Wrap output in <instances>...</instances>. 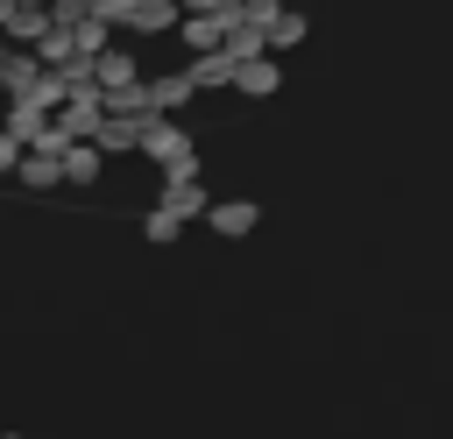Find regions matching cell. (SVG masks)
I'll return each instance as SVG.
<instances>
[{
    "mask_svg": "<svg viewBox=\"0 0 453 439\" xmlns=\"http://www.w3.org/2000/svg\"><path fill=\"white\" fill-rule=\"evenodd\" d=\"M142 163H156L163 177H198V170H205V163H198L191 127H177L170 113H156V120H149V135H142Z\"/></svg>",
    "mask_w": 453,
    "mask_h": 439,
    "instance_id": "obj_1",
    "label": "cell"
},
{
    "mask_svg": "<svg viewBox=\"0 0 453 439\" xmlns=\"http://www.w3.org/2000/svg\"><path fill=\"white\" fill-rule=\"evenodd\" d=\"M0 42H7V35H0ZM42 78H50V57H42V50H28V42H7V50H0V92H7V99L35 92Z\"/></svg>",
    "mask_w": 453,
    "mask_h": 439,
    "instance_id": "obj_2",
    "label": "cell"
},
{
    "mask_svg": "<svg viewBox=\"0 0 453 439\" xmlns=\"http://www.w3.org/2000/svg\"><path fill=\"white\" fill-rule=\"evenodd\" d=\"M205 227H212L219 241H248V234L262 227V205H255V198H212Z\"/></svg>",
    "mask_w": 453,
    "mask_h": 439,
    "instance_id": "obj_3",
    "label": "cell"
},
{
    "mask_svg": "<svg viewBox=\"0 0 453 439\" xmlns=\"http://www.w3.org/2000/svg\"><path fill=\"white\" fill-rule=\"evenodd\" d=\"M177 21H184L177 0H127V14H120L127 35H177Z\"/></svg>",
    "mask_w": 453,
    "mask_h": 439,
    "instance_id": "obj_4",
    "label": "cell"
},
{
    "mask_svg": "<svg viewBox=\"0 0 453 439\" xmlns=\"http://www.w3.org/2000/svg\"><path fill=\"white\" fill-rule=\"evenodd\" d=\"M184 71L198 78V92H226V85L241 78V57L219 42V50H198V57H184Z\"/></svg>",
    "mask_w": 453,
    "mask_h": 439,
    "instance_id": "obj_5",
    "label": "cell"
},
{
    "mask_svg": "<svg viewBox=\"0 0 453 439\" xmlns=\"http://www.w3.org/2000/svg\"><path fill=\"white\" fill-rule=\"evenodd\" d=\"M226 28H234V14H184V21H177V50H184V57L219 50V42H226Z\"/></svg>",
    "mask_w": 453,
    "mask_h": 439,
    "instance_id": "obj_6",
    "label": "cell"
},
{
    "mask_svg": "<svg viewBox=\"0 0 453 439\" xmlns=\"http://www.w3.org/2000/svg\"><path fill=\"white\" fill-rule=\"evenodd\" d=\"M106 163H113V156H106L99 142H71V149H64V184H71V191H92V184L106 177Z\"/></svg>",
    "mask_w": 453,
    "mask_h": 439,
    "instance_id": "obj_7",
    "label": "cell"
},
{
    "mask_svg": "<svg viewBox=\"0 0 453 439\" xmlns=\"http://www.w3.org/2000/svg\"><path fill=\"white\" fill-rule=\"evenodd\" d=\"M234 92H241V99H276V92H283V64H276V50H269V57H248L241 78H234Z\"/></svg>",
    "mask_w": 453,
    "mask_h": 439,
    "instance_id": "obj_8",
    "label": "cell"
},
{
    "mask_svg": "<svg viewBox=\"0 0 453 439\" xmlns=\"http://www.w3.org/2000/svg\"><path fill=\"white\" fill-rule=\"evenodd\" d=\"M142 135H149V120H134V113H106L92 142H99L106 156H142Z\"/></svg>",
    "mask_w": 453,
    "mask_h": 439,
    "instance_id": "obj_9",
    "label": "cell"
},
{
    "mask_svg": "<svg viewBox=\"0 0 453 439\" xmlns=\"http://www.w3.org/2000/svg\"><path fill=\"white\" fill-rule=\"evenodd\" d=\"M14 184L21 191H57L64 184V149H28L21 170H14Z\"/></svg>",
    "mask_w": 453,
    "mask_h": 439,
    "instance_id": "obj_10",
    "label": "cell"
},
{
    "mask_svg": "<svg viewBox=\"0 0 453 439\" xmlns=\"http://www.w3.org/2000/svg\"><path fill=\"white\" fill-rule=\"evenodd\" d=\"M149 99H156V113H184V106L198 99V78H191V71H156V78H149Z\"/></svg>",
    "mask_w": 453,
    "mask_h": 439,
    "instance_id": "obj_11",
    "label": "cell"
},
{
    "mask_svg": "<svg viewBox=\"0 0 453 439\" xmlns=\"http://www.w3.org/2000/svg\"><path fill=\"white\" fill-rule=\"evenodd\" d=\"M163 205H170L177 220H205V212H212V191H205L198 177H163Z\"/></svg>",
    "mask_w": 453,
    "mask_h": 439,
    "instance_id": "obj_12",
    "label": "cell"
},
{
    "mask_svg": "<svg viewBox=\"0 0 453 439\" xmlns=\"http://www.w3.org/2000/svg\"><path fill=\"white\" fill-rule=\"evenodd\" d=\"M99 85H106V92H120V85H142V57L106 42V50H99Z\"/></svg>",
    "mask_w": 453,
    "mask_h": 439,
    "instance_id": "obj_13",
    "label": "cell"
},
{
    "mask_svg": "<svg viewBox=\"0 0 453 439\" xmlns=\"http://www.w3.org/2000/svg\"><path fill=\"white\" fill-rule=\"evenodd\" d=\"M50 28H57V14H50V7H14V21H7V42H28V50H35Z\"/></svg>",
    "mask_w": 453,
    "mask_h": 439,
    "instance_id": "obj_14",
    "label": "cell"
},
{
    "mask_svg": "<svg viewBox=\"0 0 453 439\" xmlns=\"http://www.w3.org/2000/svg\"><path fill=\"white\" fill-rule=\"evenodd\" d=\"M177 234H184V220H177V212H170V205H163V198H156V205H149V212H142V241H156V248H170V241H177Z\"/></svg>",
    "mask_w": 453,
    "mask_h": 439,
    "instance_id": "obj_15",
    "label": "cell"
},
{
    "mask_svg": "<svg viewBox=\"0 0 453 439\" xmlns=\"http://www.w3.org/2000/svg\"><path fill=\"white\" fill-rule=\"evenodd\" d=\"M304 35H311V21H304V14H297V7H283V14H276V21H269V50H297V42H304Z\"/></svg>",
    "mask_w": 453,
    "mask_h": 439,
    "instance_id": "obj_16",
    "label": "cell"
},
{
    "mask_svg": "<svg viewBox=\"0 0 453 439\" xmlns=\"http://www.w3.org/2000/svg\"><path fill=\"white\" fill-rule=\"evenodd\" d=\"M21 156H28V142H14V135L0 127V177H14V170H21Z\"/></svg>",
    "mask_w": 453,
    "mask_h": 439,
    "instance_id": "obj_17",
    "label": "cell"
},
{
    "mask_svg": "<svg viewBox=\"0 0 453 439\" xmlns=\"http://www.w3.org/2000/svg\"><path fill=\"white\" fill-rule=\"evenodd\" d=\"M241 7H248V21H262V28L283 14V0H241Z\"/></svg>",
    "mask_w": 453,
    "mask_h": 439,
    "instance_id": "obj_18",
    "label": "cell"
},
{
    "mask_svg": "<svg viewBox=\"0 0 453 439\" xmlns=\"http://www.w3.org/2000/svg\"><path fill=\"white\" fill-rule=\"evenodd\" d=\"M14 7H21V0H0V35H7V21H14Z\"/></svg>",
    "mask_w": 453,
    "mask_h": 439,
    "instance_id": "obj_19",
    "label": "cell"
},
{
    "mask_svg": "<svg viewBox=\"0 0 453 439\" xmlns=\"http://www.w3.org/2000/svg\"><path fill=\"white\" fill-rule=\"evenodd\" d=\"M0 439H21V432H0Z\"/></svg>",
    "mask_w": 453,
    "mask_h": 439,
    "instance_id": "obj_20",
    "label": "cell"
},
{
    "mask_svg": "<svg viewBox=\"0 0 453 439\" xmlns=\"http://www.w3.org/2000/svg\"><path fill=\"white\" fill-rule=\"evenodd\" d=\"M0 50H7V42H0Z\"/></svg>",
    "mask_w": 453,
    "mask_h": 439,
    "instance_id": "obj_21",
    "label": "cell"
}]
</instances>
